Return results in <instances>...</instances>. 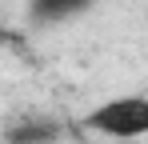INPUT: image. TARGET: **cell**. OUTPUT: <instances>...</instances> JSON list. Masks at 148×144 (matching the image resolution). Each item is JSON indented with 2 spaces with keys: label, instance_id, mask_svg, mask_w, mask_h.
Masks as SVG:
<instances>
[{
  "label": "cell",
  "instance_id": "277c9868",
  "mask_svg": "<svg viewBox=\"0 0 148 144\" xmlns=\"http://www.w3.org/2000/svg\"><path fill=\"white\" fill-rule=\"evenodd\" d=\"M4 40H8V32H4V24H0V44H4Z\"/></svg>",
  "mask_w": 148,
  "mask_h": 144
},
{
  "label": "cell",
  "instance_id": "6da1fadb",
  "mask_svg": "<svg viewBox=\"0 0 148 144\" xmlns=\"http://www.w3.org/2000/svg\"><path fill=\"white\" fill-rule=\"evenodd\" d=\"M84 128H92L108 140H140V136H148V96L104 100L84 116Z\"/></svg>",
  "mask_w": 148,
  "mask_h": 144
},
{
  "label": "cell",
  "instance_id": "7a4b0ae2",
  "mask_svg": "<svg viewBox=\"0 0 148 144\" xmlns=\"http://www.w3.org/2000/svg\"><path fill=\"white\" fill-rule=\"evenodd\" d=\"M92 8V0H28V20L36 28H56L76 16H84Z\"/></svg>",
  "mask_w": 148,
  "mask_h": 144
},
{
  "label": "cell",
  "instance_id": "3957f363",
  "mask_svg": "<svg viewBox=\"0 0 148 144\" xmlns=\"http://www.w3.org/2000/svg\"><path fill=\"white\" fill-rule=\"evenodd\" d=\"M60 136V124L48 116H24L20 124L8 128V144H52Z\"/></svg>",
  "mask_w": 148,
  "mask_h": 144
}]
</instances>
